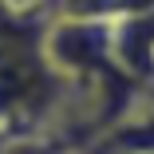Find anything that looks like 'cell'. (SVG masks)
<instances>
[{
    "mask_svg": "<svg viewBox=\"0 0 154 154\" xmlns=\"http://www.w3.org/2000/svg\"><path fill=\"white\" fill-rule=\"evenodd\" d=\"M44 0H0V12H12V16H28V12H40Z\"/></svg>",
    "mask_w": 154,
    "mask_h": 154,
    "instance_id": "3957f363",
    "label": "cell"
},
{
    "mask_svg": "<svg viewBox=\"0 0 154 154\" xmlns=\"http://www.w3.org/2000/svg\"><path fill=\"white\" fill-rule=\"evenodd\" d=\"M150 12H154V0H111V20H131Z\"/></svg>",
    "mask_w": 154,
    "mask_h": 154,
    "instance_id": "7a4b0ae2",
    "label": "cell"
},
{
    "mask_svg": "<svg viewBox=\"0 0 154 154\" xmlns=\"http://www.w3.org/2000/svg\"><path fill=\"white\" fill-rule=\"evenodd\" d=\"M67 83L44 51V16L0 12V127L16 138H36L63 107Z\"/></svg>",
    "mask_w": 154,
    "mask_h": 154,
    "instance_id": "6da1fadb",
    "label": "cell"
},
{
    "mask_svg": "<svg viewBox=\"0 0 154 154\" xmlns=\"http://www.w3.org/2000/svg\"><path fill=\"white\" fill-rule=\"evenodd\" d=\"M12 146H16V134L8 127H0V154H12Z\"/></svg>",
    "mask_w": 154,
    "mask_h": 154,
    "instance_id": "277c9868",
    "label": "cell"
}]
</instances>
